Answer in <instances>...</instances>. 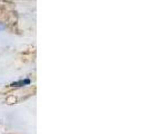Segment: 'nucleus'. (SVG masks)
Here are the masks:
<instances>
[{
	"mask_svg": "<svg viewBox=\"0 0 148 134\" xmlns=\"http://www.w3.org/2000/svg\"><path fill=\"white\" fill-rule=\"evenodd\" d=\"M30 83L29 79H25V81H19V82H15L11 84V86H16V87H19V86H25V85H28Z\"/></svg>",
	"mask_w": 148,
	"mask_h": 134,
	"instance_id": "1",
	"label": "nucleus"
},
{
	"mask_svg": "<svg viewBox=\"0 0 148 134\" xmlns=\"http://www.w3.org/2000/svg\"><path fill=\"white\" fill-rule=\"evenodd\" d=\"M5 28H6V26H5L2 22H0V31H1V30H3Z\"/></svg>",
	"mask_w": 148,
	"mask_h": 134,
	"instance_id": "2",
	"label": "nucleus"
}]
</instances>
